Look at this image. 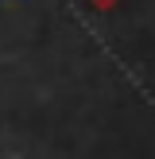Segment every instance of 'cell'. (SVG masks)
<instances>
[{
  "instance_id": "cell-1",
  "label": "cell",
  "mask_w": 155,
  "mask_h": 159,
  "mask_svg": "<svg viewBox=\"0 0 155 159\" xmlns=\"http://www.w3.org/2000/svg\"><path fill=\"white\" fill-rule=\"evenodd\" d=\"M89 4H93V8H97V12H105V8H113V4H116V0H89Z\"/></svg>"
}]
</instances>
